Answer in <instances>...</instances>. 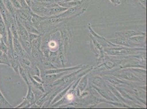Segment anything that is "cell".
<instances>
[{"label": "cell", "mask_w": 147, "mask_h": 109, "mask_svg": "<svg viewBox=\"0 0 147 109\" xmlns=\"http://www.w3.org/2000/svg\"><path fill=\"white\" fill-rule=\"evenodd\" d=\"M121 70V72H117L115 74H111L114 75V76H117L120 79H122L125 81H133V82H141V83H146V79L142 78L140 76H138L137 75H136L135 73H133V72L129 70V69L125 68L122 69H119Z\"/></svg>", "instance_id": "obj_1"}, {"label": "cell", "mask_w": 147, "mask_h": 109, "mask_svg": "<svg viewBox=\"0 0 147 109\" xmlns=\"http://www.w3.org/2000/svg\"><path fill=\"white\" fill-rule=\"evenodd\" d=\"M108 41L114 44L121 47H126L129 48H143L142 45L136 44L131 41L129 38L117 37V38L108 39Z\"/></svg>", "instance_id": "obj_2"}, {"label": "cell", "mask_w": 147, "mask_h": 109, "mask_svg": "<svg viewBox=\"0 0 147 109\" xmlns=\"http://www.w3.org/2000/svg\"><path fill=\"white\" fill-rule=\"evenodd\" d=\"M103 78L105 79L110 84L115 87H123L126 86H132V84L127 82V81H123L122 79H120L113 74H104L103 75Z\"/></svg>", "instance_id": "obj_3"}, {"label": "cell", "mask_w": 147, "mask_h": 109, "mask_svg": "<svg viewBox=\"0 0 147 109\" xmlns=\"http://www.w3.org/2000/svg\"><path fill=\"white\" fill-rule=\"evenodd\" d=\"M30 8L33 12L40 16L48 17H51V8H46L32 1Z\"/></svg>", "instance_id": "obj_4"}, {"label": "cell", "mask_w": 147, "mask_h": 109, "mask_svg": "<svg viewBox=\"0 0 147 109\" xmlns=\"http://www.w3.org/2000/svg\"><path fill=\"white\" fill-rule=\"evenodd\" d=\"M84 64H79L76 66L72 67H68V68H57L55 69H47V70H42L41 71V76L46 74H55V73H62L64 72H73L74 70H77L81 68L84 67Z\"/></svg>", "instance_id": "obj_5"}, {"label": "cell", "mask_w": 147, "mask_h": 109, "mask_svg": "<svg viewBox=\"0 0 147 109\" xmlns=\"http://www.w3.org/2000/svg\"><path fill=\"white\" fill-rule=\"evenodd\" d=\"M15 20H16V25L18 35L19 39L29 41L28 32L25 29L24 26L19 21L17 15H16Z\"/></svg>", "instance_id": "obj_6"}, {"label": "cell", "mask_w": 147, "mask_h": 109, "mask_svg": "<svg viewBox=\"0 0 147 109\" xmlns=\"http://www.w3.org/2000/svg\"><path fill=\"white\" fill-rule=\"evenodd\" d=\"M31 9H16V15L18 17L19 20L20 21H31L32 19Z\"/></svg>", "instance_id": "obj_7"}, {"label": "cell", "mask_w": 147, "mask_h": 109, "mask_svg": "<svg viewBox=\"0 0 147 109\" xmlns=\"http://www.w3.org/2000/svg\"><path fill=\"white\" fill-rule=\"evenodd\" d=\"M13 47L14 50L18 54L20 57L30 58V56L28 54L23 48L22 45L18 41V38H13Z\"/></svg>", "instance_id": "obj_8"}, {"label": "cell", "mask_w": 147, "mask_h": 109, "mask_svg": "<svg viewBox=\"0 0 147 109\" xmlns=\"http://www.w3.org/2000/svg\"><path fill=\"white\" fill-rule=\"evenodd\" d=\"M117 36L126 38H129L138 35H146V32L136 30H127L117 32L115 33Z\"/></svg>", "instance_id": "obj_9"}, {"label": "cell", "mask_w": 147, "mask_h": 109, "mask_svg": "<svg viewBox=\"0 0 147 109\" xmlns=\"http://www.w3.org/2000/svg\"><path fill=\"white\" fill-rule=\"evenodd\" d=\"M92 83V85L102 89H105L107 87L106 82L103 80V79L102 77L98 75L93 76Z\"/></svg>", "instance_id": "obj_10"}, {"label": "cell", "mask_w": 147, "mask_h": 109, "mask_svg": "<svg viewBox=\"0 0 147 109\" xmlns=\"http://www.w3.org/2000/svg\"><path fill=\"white\" fill-rule=\"evenodd\" d=\"M19 21L22 23V24L24 26L25 29H26V30L28 31V32L35 33V34H37V35H41V32L37 29L36 27L33 25L31 21H20V20H19Z\"/></svg>", "instance_id": "obj_11"}, {"label": "cell", "mask_w": 147, "mask_h": 109, "mask_svg": "<svg viewBox=\"0 0 147 109\" xmlns=\"http://www.w3.org/2000/svg\"><path fill=\"white\" fill-rule=\"evenodd\" d=\"M88 84V74L84 75L80 79L78 84L77 85L78 88L80 91V93H82L86 90V87Z\"/></svg>", "instance_id": "obj_12"}, {"label": "cell", "mask_w": 147, "mask_h": 109, "mask_svg": "<svg viewBox=\"0 0 147 109\" xmlns=\"http://www.w3.org/2000/svg\"><path fill=\"white\" fill-rule=\"evenodd\" d=\"M131 41L137 44L141 45L142 46L146 47V35H138L136 36L132 37L129 38Z\"/></svg>", "instance_id": "obj_13"}, {"label": "cell", "mask_w": 147, "mask_h": 109, "mask_svg": "<svg viewBox=\"0 0 147 109\" xmlns=\"http://www.w3.org/2000/svg\"><path fill=\"white\" fill-rule=\"evenodd\" d=\"M29 82L33 87L36 88L37 90H38L39 91H41L42 92H43V93H46V92L45 90L44 86H43V84L38 82L36 81V80H35L34 79H33L31 76L30 74H29Z\"/></svg>", "instance_id": "obj_14"}, {"label": "cell", "mask_w": 147, "mask_h": 109, "mask_svg": "<svg viewBox=\"0 0 147 109\" xmlns=\"http://www.w3.org/2000/svg\"><path fill=\"white\" fill-rule=\"evenodd\" d=\"M18 41L22 45L23 48L24 49L26 53L29 54L31 57V49H32V45L31 43L28 40H23L21 39H19Z\"/></svg>", "instance_id": "obj_15"}, {"label": "cell", "mask_w": 147, "mask_h": 109, "mask_svg": "<svg viewBox=\"0 0 147 109\" xmlns=\"http://www.w3.org/2000/svg\"><path fill=\"white\" fill-rule=\"evenodd\" d=\"M19 74L24 80L25 82L28 85H30L29 82V73L23 67H22L20 64L19 67Z\"/></svg>", "instance_id": "obj_16"}, {"label": "cell", "mask_w": 147, "mask_h": 109, "mask_svg": "<svg viewBox=\"0 0 147 109\" xmlns=\"http://www.w3.org/2000/svg\"><path fill=\"white\" fill-rule=\"evenodd\" d=\"M28 93H27L26 96L24 98V99L27 100L29 103H30L31 104H32V103H35L36 101L34 93L31 88V85H28Z\"/></svg>", "instance_id": "obj_17"}, {"label": "cell", "mask_w": 147, "mask_h": 109, "mask_svg": "<svg viewBox=\"0 0 147 109\" xmlns=\"http://www.w3.org/2000/svg\"><path fill=\"white\" fill-rule=\"evenodd\" d=\"M58 5L60 6L65 7L67 8H70L74 7L77 6L81 4L80 1H63V2H60L57 3Z\"/></svg>", "instance_id": "obj_18"}, {"label": "cell", "mask_w": 147, "mask_h": 109, "mask_svg": "<svg viewBox=\"0 0 147 109\" xmlns=\"http://www.w3.org/2000/svg\"><path fill=\"white\" fill-rule=\"evenodd\" d=\"M0 106L5 107V108H13L11 104L9 103L5 97L3 95L2 92L0 91Z\"/></svg>", "instance_id": "obj_19"}, {"label": "cell", "mask_w": 147, "mask_h": 109, "mask_svg": "<svg viewBox=\"0 0 147 109\" xmlns=\"http://www.w3.org/2000/svg\"><path fill=\"white\" fill-rule=\"evenodd\" d=\"M0 64H6L8 67H11L9 59L6 53H3V54L0 57Z\"/></svg>", "instance_id": "obj_20"}, {"label": "cell", "mask_w": 147, "mask_h": 109, "mask_svg": "<svg viewBox=\"0 0 147 109\" xmlns=\"http://www.w3.org/2000/svg\"><path fill=\"white\" fill-rule=\"evenodd\" d=\"M127 69H129V70L131 71H134V73H137L138 74H140L141 75H144L146 76V70L145 69H142L140 68H127Z\"/></svg>", "instance_id": "obj_21"}, {"label": "cell", "mask_w": 147, "mask_h": 109, "mask_svg": "<svg viewBox=\"0 0 147 109\" xmlns=\"http://www.w3.org/2000/svg\"><path fill=\"white\" fill-rule=\"evenodd\" d=\"M31 104L27 100L24 99L23 102H22L18 106L15 107V108H30Z\"/></svg>", "instance_id": "obj_22"}, {"label": "cell", "mask_w": 147, "mask_h": 109, "mask_svg": "<svg viewBox=\"0 0 147 109\" xmlns=\"http://www.w3.org/2000/svg\"><path fill=\"white\" fill-rule=\"evenodd\" d=\"M0 49L4 53L7 54L8 51V47H7L6 43L3 42L2 38L0 39Z\"/></svg>", "instance_id": "obj_23"}, {"label": "cell", "mask_w": 147, "mask_h": 109, "mask_svg": "<svg viewBox=\"0 0 147 109\" xmlns=\"http://www.w3.org/2000/svg\"><path fill=\"white\" fill-rule=\"evenodd\" d=\"M13 6L14 7V8L16 9H22V6L18 1V0H11Z\"/></svg>", "instance_id": "obj_24"}, {"label": "cell", "mask_w": 147, "mask_h": 109, "mask_svg": "<svg viewBox=\"0 0 147 109\" xmlns=\"http://www.w3.org/2000/svg\"><path fill=\"white\" fill-rule=\"evenodd\" d=\"M22 9H30V7L28 5V4L26 3V2H25V0H18Z\"/></svg>", "instance_id": "obj_25"}, {"label": "cell", "mask_w": 147, "mask_h": 109, "mask_svg": "<svg viewBox=\"0 0 147 109\" xmlns=\"http://www.w3.org/2000/svg\"><path fill=\"white\" fill-rule=\"evenodd\" d=\"M40 36V35H37V34H35V33H30V32H28V37H29V41L30 42H31L33 40L35 39L36 38H37L38 37Z\"/></svg>", "instance_id": "obj_26"}, {"label": "cell", "mask_w": 147, "mask_h": 109, "mask_svg": "<svg viewBox=\"0 0 147 109\" xmlns=\"http://www.w3.org/2000/svg\"><path fill=\"white\" fill-rule=\"evenodd\" d=\"M109 1L115 6H117L122 3L121 0H109Z\"/></svg>", "instance_id": "obj_27"}, {"label": "cell", "mask_w": 147, "mask_h": 109, "mask_svg": "<svg viewBox=\"0 0 147 109\" xmlns=\"http://www.w3.org/2000/svg\"><path fill=\"white\" fill-rule=\"evenodd\" d=\"M31 76H32V78L33 79H34L35 80H36L37 82L43 84V80H42V79L41 78V77H40L39 76H37V75H31Z\"/></svg>", "instance_id": "obj_28"}, {"label": "cell", "mask_w": 147, "mask_h": 109, "mask_svg": "<svg viewBox=\"0 0 147 109\" xmlns=\"http://www.w3.org/2000/svg\"><path fill=\"white\" fill-rule=\"evenodd\" d=\"M139 2L141 4V5L144 8H146V0H138Z\"/></svg>", "instance_id": "obj_29"}, {"label": "cell", "mask_w": 147, "mask_h": 109, "mask_svg": "<svg viewBox=\"0 0 147 109\" xmlns=\"http://www.w3.org/2000/svg\"><path fill=\"white\" fill-rule=\"evenodd\" d=\"M25 1L26 2V3L28 4V5L29 6V7H31L33 0H25Z\"/></svg>", "instance_id": "obj_30"}, {"label": "cell", "mask_w": 147, "mask_h": 109, "mask_svg": "<svg viewBox=\"0 0 147 109\" xmlns=\"http://www.w3.org/2000/svg\"><path fill=\"white\" fill-rule=\"evenodd\" d=\"M81 1V0H65L64 1L67 2V1Z\"/></svg>", "instance_id": "obj_31"}, {"label": "cell", "mask_w": 147, "mask_h": 109, "mask_svg": "<svg viewBox=\"0 0 147 109\" xmlns=\"http://www.w3.org/2000/svg\"><path fill=\"white\" fill-rule=\"evenodd\" d=\"M3 53H4L0 49V57H1L2 54H3Z\"/></svg>", "instance_id": "obj_32"}]
</instances>
